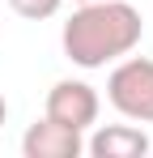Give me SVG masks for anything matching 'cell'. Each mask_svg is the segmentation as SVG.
<instances>
[{
  "instance_id": "1",
  "label": "cell",
  "mask_w": 153,
  "mask_h": 158,
  "mask_svg": "<svg viewBox=\"0 0 153 158\" xmlns=\"http://www.w3.org/2000/svg\"><path fill=\"white\" fill-rule=\"evenodd\" d=\"M145 34V17L128 0H89L81 4L60 30L64 56L76 69H106L128 52H136Z\"/></svg>"
},
{
  "instance_id": "5",
  "label": "cell",
  "mask_w": 153,
  "mask_h": 158,
  "mask_svg": "<svg viewBox=\"0 0 153 158\" xmlns=\"http://www.w3.org/2000/svg\"><path fill=\"white\" fill-rule=\"evenodd\" d=\"M85 150L94 158H140L149 154V132L136 124H106L85 141Z\"/></svg>"
},
{
  "instance_id": "8",
  "label": "cell",
  "mask_w": 153,
  "mask_h": 158,
  "mask_svg": "<svg viewBox=\"0 0 153 158\" xmlns=\"http://www.w3.org/2000/svg\"><path fill=\"white\" fill-rule=\"evenodd\" d=\"M81 4H89V0H81Z\"/></svg>"
},
{
  "instance_id": "3",
  "label": "cell",
  "mask_w": 153,
  "mask_h": 158,
  "mask_svg": "<svg viewBox=\"0 0 153 158\" xmlns=\"http://www.w3.org/2000/svg\"><path fill=\"white\" fill-rule=\"evenodd\" d=\"M98 90L89 85V81H73V77H64V81H55L47 90V107H43V115L47 120H55V124H64V128H76V132H85V128H94L98 124Z\"/></svg>"
},
{
  "instance_id": "4",
  "label": "cell",
  "mask_w": 153,
  "mask_h": 158,
  "mask_svg": "<svg viewBox=\"0 0 153 158\" xmlns=\"http://www.w3.org/2000/svg\"><path fill=\"white\" fill-rule=\"evenodd\" d=\"M22 154L26 158H81L85 154V137L76 128H64L55 120H34L22 137Z\"/></svg>"
},
{
  "instance_id": "2",
  "label": "cell",
  "mask_w": 153,
  "mask_h": 158,
  "mask_svg": "<svg viewBox=\"0 0 153 158\" xmlns=\"http://www.w3.org/2000/svg\"><path fill=\"white\" fill-rule=\"evenodd\" d=\"M106 98L124 120L153 124V60L128 52L106 77Z\"/></svg>"
},
{
  "instance_id": "7",
  "label": "cell",
  "mask_w": 153,
  "mask_h": 158,
  "mask_svg": "<svg viewBox=\"0 0 153 158\" xmlns=\"http://www.w3.org/2000/svg\"><path fill=\"white\" fill-rule=\"evenodd\" d=\"M9 120V103H4V94H0V124Z\"/></svg>"
},
{
  "instance_id": "6",
  "label": "cell",
  "mask_w": 153,
  "mask_h": 158,
  "mask_svg": "<svg viewBox=\"0 0 153 158\" xmlns=\"http://www.w3.org/2000/svg\"><path fill=\"white\" fill-rule=\"evenodd\" d=\"M60 4L64 0H9V9L17 17H26V22H47V17L60 13Z\"/></svg>"
}]
</instances>
